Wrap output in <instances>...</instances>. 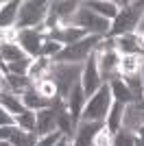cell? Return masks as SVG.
Returning a JSON list of instances; mask_svg holds the SVG:
<instances>
[{"label": "cell", "instance_id": "cell-27", "mask_svg": "<svg viewBox=\"0 0 144 146\" xmlns=\"http://www.w3.org/2000/svg\"><path fill=\"white\" fill-rule=\"evenodd\" d=\"M33 61L35 59H31V57H22V59L9 63V66H7V72L15 74V76H29V70H31V66H33Z\"/></svg>", "mask_w": 144, "mask_h": 146}, {"label": "cell", "instance_id": "cell-12", "mask_svg": "<svg viewBox=\"0 0 144 146\" xmlns=\"http://www.w3.org/2000/svg\"><path fill=\"white\" fill-rule=\"evenodd\" d=\"M85 103H87V98H85V94H83V87H81V83H79L74 90L68 94V98H66V107H68V113H70V118L74 122H81V113H83V107H85Z\"/></svg>", "mask_w": 144, "mask_h": 146}, {"label": "cell", "instance_id": "cell-31", "mask_svg": "<svg viewBox=\"0 0 144 146\" xmlns=\"http://www.w3.org/2000/svg\"><path fill=\"white\" fill-rule=\"evenodd\" d=\"M63 135L59 133V131H55V133H50V135H44V137H39V140L35 142V146H55L57 142L61 140Z\"/></svg>", "mask_w": 144, "mask_h": 146}, {"label": "cell", "instance_id": "cell-1", "mask_svg": "<svg viewBox=\"0 0 144 146\" xmlns=\"http://www.w3.org/2000/svg\"><path fill=\"white\" fill-rule=\"evenodd\" d=\"M81 72H83V63H53L48 79L55 83L57 96L63 103H66L68 94L81 83Z\"/></svg>", "mask_w": 144, "mask_h": 146}, {"label": "cell", "instance_id": "cell-13", "mask_svg": "<svg viewBox=\"0 0 144 146\" xmlns=\"http://www.w3.org/2000/svg\"><path fill=\"white\" fill-rule=\"evenodd\" d=\"M77 9H79V2H74V0H55V2H50V13L57 15L59 26L70 24L72 15L77 13Z\"/></svg>", "mask_w": 144, "mask_h": 146}, {"label": "cell", "instance_id": "cell-18", "mask_svg": "<svg viewBox=\"0 0 144 146\" xmlns=\"http://www.w3.org/2000/svg\"><path fill=\"white\" fill-rule=\"evenodd\" d=\"M20 98H22L24 109H29V111H39V109H46V107H50V105H53V100H48V98L39 96L35 87H33V90H29V92H24Z\"/></svg>", "mask_w": 144, "mask_h": 146}, {"label": "cell", "instance_id": "cell-33", "mask_svg": "<svg viewBox=\"0 0 144 146\" xmlns=\"http://www.w3.org/2000/svg\"><path fill=\"white\" fill-rule=\"evenodd\" d=\"M0 127H15V118L0 105Z\"/></svg>", "mask_w": 144, "mask_h": 146}, {"label": "cell", "instance_id": "cell-10", "mask_svg": "<svg viewBox=\"0 0 144 146\" xmlns=\"http://www.w3.org/2000/svg\"><path fill=\"white\" fill-rule=\"evenodd\" d=\"M35 116H37V124H35L37 137H44V135H50L57 131V105H55V100L50 107L35 111Z\"/></svg>", "mask_w": 144, "mask_h": 146}, {"label": "cell", "instance_id": "cell-36", "mask_svg": "<svg viewBox=\"0 0 144 146\" xmlns=\"http://www.w3.org/2000/svg\"><path fill=\"white\" fill-rule=\"evenodd\" d=\"M55 146H72V142L68 140V137H61V140L57 142V144H55Z\"/></svg>", "mask_w": 144, "mask_h": 146}, {"label": "cell", "instance_id": "cell-3", "mask_svg": "<svg viewBox=\"0 0 144 146\" xmlns=\"http://www.w3.org/2000/svg\"><path fill=\"white\" fill-rule=\"evenodd\" d=\"M70 24L77 26V29H81L83 33H87V35L107 37L111 22H109V20H105V18H101L98 13L90 11L83 2H79V9H77V13L72 15V22H70Z\"/></svg>", "mask_w": 144, "mask_h": 146}, {"label": "cell", "instance_id": "cell-22", "mask_svg": "<svg viewBox=\"0 0 144 146\" xmlns=\"http://www.w3.org/2000/svg\"><path fill=\"white\" fill-rule=\"evenodd\" d=\"M0 105H2L13 118L20 116L22 111H26L24 105H22V98H20L18 94H13V92H0Z\"/></svg>", "mask_w": 144, "mask_h": 146}, {"label": "cell", "instance_id": "cell-8", "mask_svg": "<svg viewBox=\"0 0 144 146\" xmlns=\"http://www.w3.org/2000/svg\"><path fill=\"white\" fill-rule=\"evenodd\" d=\"M44 33L39 29H24L18 31V46L24 50V55L31 59L42 57V46H44Z\"/></svg>", "mask_w": 144, "mask_h": 146}, {"label": "cell", "instance_id": "cell-5", "mask_svg": "<svg viewBox=\"0 0 144 146\" xmlns=\"http://www.w3.org/2000/svg\"><path fill=\"white\" fill-rule=\"evenodd\" d=\"M114 103L111 98V90H109L107 83H103L101 90L96 92L92 98H87V103L83 107V113H81V120L83 122H103L105 124V118L109 113V107Z\"/></svg>", "mask_w": 144, "mask_h": 146}, {"label": "cell", "instance_id": "cell-20", "mask_svg": "<svg viewBox=\"0 0 144 146\" xmlns=\"http://www.w3.org/2000/svg\"><path fill=\"white\" fill-rule=\"evenodd\" d=\"M109 90H111V98H114L116 103L125 105V107L133 103V96H131V92H129V87L125 85L122 76H118V79L111 81V83H109Z\"/></svg>", "mask_w": 144, "mask_h": 146}, {"label": "cell", "instance_id": "cell-11", "mask_svg": "<svg viewBox=\"0 0 144 146\" xmlns=\"http://www.w3.org/2000/svg\"><path fill=\"white\" fill-rule=\"evenodd\" d=\"M105 127L103 122H79L74 137H72V146H94V137L96 133Z\"/></svg>", "mask_w": 144, "mask_h": 146}, {"label": "cell", "instance_id": "cell-16", "mask_svg": "<svg viewBox=\"0 0 144 146\" xmlns=\"http://www.w3.org/2000/svg\"><path fill=\"white\" fill-rule=\"evenodd\" d=\"M122 116H125V105L120 103H111V107H109V113L107 118H105V129H107L109 135H114L116 131H120L122 129Z\"/></svg>", "mask_w": 144, "mask_h": 146}, {"label": "cell", "instance_id": "cell-39", "mask_svg": "<svg viewBox=\"0 0 144 146\" xmlns=\"http://www.w3.org/2000/svg\"><path fill=\"white\" fill-rule=\"evenodd\" d=\"M0 5H2V2H0Z\"/></svg>", "mask_w": 144, "mask_h": 146}, {"label": "cell", "instance_id": "cell-30", "mask_svg": "<svg viewBox=\"0 0 144 146\" xmlns=\"http://www.w3.org/2000/svg\"><path fill=\"white\" fill-rule=\"evenodd\" d=\"M18 44V29H0V46Z\"/></svg>", "mask_w": 144, "mask_h": 146}, {"label": "cell", "instance_id": "cell-2", "mask_svg": "<svg viewBox=\"0 0 144 146\" xmlns=\"http://www.w3.org/2000/svg\"><path fill=\"white\" fill-rule=\"evenodd\" d=\"M144 13V2H129L127 9H120L118 15L111 20V26H109V33L107 37L116 39V37H122V35H133L135 29H138V22Z\"/></svg>", "mask_w": 144, "mask_h": 146}, {"label": "cell", "instance_id": "cell-25", "mask_svg": "<svg viewBox=\"0 0 144 146\" xmlns=\"http://www.w3.org/2000/svg\"><path fill=\"white\" fill-rule=\"evenodd\" d=\"M35 124H37V116L35 111H22L20 116H15V127L26 131V133H35Z\"/></svg>", "mask_w": 144, "mask_h": 146}, {"label": "cell", "instance_id": "cell-26", "mask_svg": "<svg viewBox=\"0 0 144 146\" xmlns=\"http://www.w3.org/2000/svg\"><path fill=\"white\" fill-rule=\"evenodd\" d=\"M39 140L37 137V133H26V131H22V129H13V135H11V144L13 146H35V142Z\"/></svg>", "mask_w": 144, "mask_h": 146}, {"label": "cell", "instance_id": "cell-15", "mask_svg": "<svg viewBox=\"0 0 144 146\" xmlns=\"http://www.w3.org/2000/svg\"><path fill=\"white\" fill-rule=\"evenodd\" d=\"M90 11H94V13H98L101 18H105V20H111L118 15V7H116V2H111V0H85L83 2Z\"/></svg>", "mask_w": 144, "mask_h": 146}, {"label": "cell", "instance_id": "cell-29", "mask_svg": "<svg viewBox=\"0 0 144 146\" xmlns=\"http://www.w3.org/2000/svg\"><path fill=\"white\" fill-rule=\"evenodd\" d=\"M35 90L39 96L48 98V100H55V96H57V87H55V83L50 79H44V81H37L35 83Z\"/></svg>", "mask_w": 144, "mask_h": 146}, {"label": "cell", "instance_id": "cell-24", "mask_svg": "<svg viewBox=\"0 0 144 146\" xmlns=\"http://www.w3.org/2000/svg\"><path fill=\"white\" fill-rule=\"evenodd\" d=\"M24 50L20 48L18 44H7V46H0V61H5V66H9V63H13V61L22 59Z\"/></svg>", "mask_w": 144, "mask_h": 146}, {"label": "cell", "instance_id": "cell-38", "mask_svg": "<svg viewBox=\"0 0 144 146\" xmlns=\"http://www.w3.org/2000/svg\"><path fill=\"white\" fill-rule=\"evenodd\" d=\"M0 146H13V144H11L9 140H5V142H0Z\"/></svg>", "mask_w": 144, "mask_h": 146}, {"label": "cell", "instance_id": "cell-19", "mask_svg": "<svg viewBox=\"0 0 144 146\" xmlns=\"http://www.w3.org/2000/svg\"><path fill=\"white\" fill-rule=\"evenodd\" d=\"M50 70H53V61L48 59V57H39V59H35V61H33V66H31V70H29V79L33 81V83H37V81H44V79H48Z\"/></svg>", "mask_w": 144, "mask_h": 146}, {"label": "cell", "instance_id": "cell-23", "mask_svg": "<svg viewBox=\"0 0 144 146\" xmlns=\"http://www.w3.org/2000/svg\"><path fill=\"white\" fill-rule=\"evenodd\" d=\"M116 52L120 57L122 55H140V46H138V37L135 35H122L116 37Z\"/></svg>", "mask_w": 144, "mask_h": 146}, {"label": "cell", "instance_id": "cell-17", "mask_svg": "<svg viewBox=\"0 0 144 146\" xmlns=\"http://www.w3.org/2000/svg\"><path fill=\"white\" fill-rule=\"evenodd\" d=\"M18 11L20 2H15V0L2 2L0 5V29H13V24L18 22Z\"/></svg>", "mask_w": 144, "mask_h": 146}, {"label": "cell", "instance_id": "cell-32", "mask_svg": "<svg viewBox=\"0 0 144 146\" xmlns=\"http://www.w3.org/2000/svg\"><path fill=\"white\" fill-rule=\"evenodd\" d=\"M94 146H111V135L107 133V129L103 127L94 137Z\"/></svg>", "mask_w": 144, "mask_h": 146}, {"label": "cell", "instance_id": "cell-7", "mask_svg": "<svg viewBox=\"0 0 144 146\" xmlns=\"http://www.w3.org/2000/svg\"><path fill=\"white\" fill-rule=\"evenodd\" d=\"M103 81L98 74V61H96V52L90 55L83 63V72H81V87H83L85 98H92L96 92L101 90Z\"/></svg>", "mask_w": 144, "mask_h": 146}, {"label": "cell", "instance_id": "cell-9", "mask_svg": "<svg viewBox=\"0 0 144 146\" xmlns=\"http://www.w3.org/2000/svg\"><path fill=\"white\" fill-rule=\"evenodd\" d=\"M96 61H98V74H101L103 83H111L114 79L120 76V55L116 50H105V52H96Z\"/></svg>", "mask_w": 144, "mask_h": 146}, {"label": "cell", "instance_id": "cell-14", "mask_svg": "<svg viewBox=\"0 0 144 146\" xmlns=\"http://www.w3.org/2000/svg\"><path fill=\"white\" fill-rule=\"evenodd\" d=\"M142 127H144V107L133 105V103L127 105L125 107V116H122V129L135 133V131H140Z\"/></svg>", "mask_w": 144, "mask_h": 146}, {"label": "cell", "instance_id": "cell-34", "mask_svg": "<svg viewBox=\"0 0 144 146\" xmlns=\"http://www.w3.org/2000/svg\"><path fill=\"white\" fill-rule=\"evenodd\" d=\"M133 146H144V127L140 131H135V144Z\"/></svg>", "mask_w": 144, "mask_h": 146}, {"label": "cell", "instance_id": "cell-37", "mask_svg": "<svg viewBox=\"0 0 144 146\" xmlns=\"http://www.w3.org/2000/svg\"><path fill=\"white\" fill-rule=\"evenodd\" d=\"M140 76H142V85H144V59H142V70H140Z\"/></svg>", "mask_w": 144, "mask_h": 146}, {"label": "cell", "instance_id": "cell-35", "mask_svg": "<svg viewBox=\"0 0 144 146\" xmlns=\"http://www.w3.org/2000/svg\"><path fill=\"white\" fill-rule=\"evenodd\" d=\"M135 35H144V13H142V18H140V22H138V29H135Z\"/></svg>", "mask_w": 144, "mask_h": 146}, {"label": "cell", "instance_id": "cell-6", "mask_svg": "<svg viewBox=\"0 0 144 146\" xmlns=\"http://www.w3.org/2000/svg\"><path fill=\"white\" fill-rule=\"evenodd\" d=\"M101 44V37L96 35H85L83 39H79L77 44H70V46H63V48L59 50V55L55 57V61L57 63H81L90 55H94L96 52V46Z\"/></svg>", "mask_w": 144, "mask_h": 146}, {"label": "cell", "instance_id": "cell-4", "mask_svg": "<svg viewBox=\"0 0 144 146\" xmlns=\"http://www.w3.org/2000/svg\"><path fill=\"white\" fill-rule=\"evenodd\" d=\"M48 7H50V2H44V0H24V2H20L15 29L18 31L42 29L44 20H46V15H48Z\"/></svg>", "mask_w": 144, "mask_h": 146}, {"label": "cell", "instance_id": "cell-28", "mask_svg": "<svg viewBox=\"0 0 144 146\" xmlns=\"http://www.w3.org/2000/svg\"><path fill=\"white\" fill-rule=\"evenodd\" d=\"M135 144V133L127 131V129H120L111 135V146H133Z\"/></svg>", "mask_w": 144, "mask_h": 146}, {"label": "cell", "instance_id": "cell-21", "mask_svg": "<svg viewBox=\"0 0 144 146\" xmlns=\"http://www.w3.org/2000/svg\"><path fill=\"white\" fill-rule=\"evenodd\" d=\"M142 55H122L120 57V76H131V74H140L142 70Z\"/></svg>", "mask_w": 144, "mask_h": 146}]
</instances>
